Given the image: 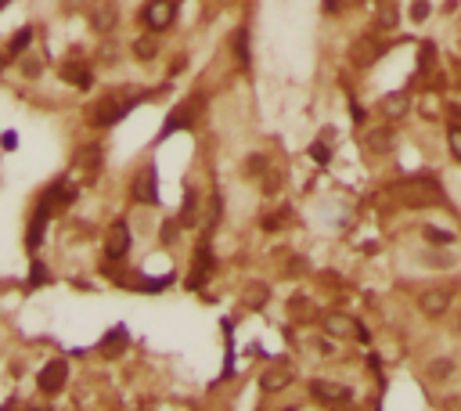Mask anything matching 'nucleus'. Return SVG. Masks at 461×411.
<instances>
[{
	"instance_id": "nucleus-1",
	"label": "nucleus",
	"mask_w": 461,
	"mask_h": 411,
	"mask_svg": "<svg viewBox=\"0 0 461 411\" xmlns=\"http://www.w3.org/2000/svg\"><path fill=\"white\" fill-rule=\"evenodd\" d=\"M173 15H177V4H173V0H152V4L144 8V22H148V29H155V33L169 29V26H173Z\"/></svg>"
},
{
	"instance_id": "nucleus-2",
	"label": "nucleus",
	"mask_w": 461,
	"mask_h": 411,
	"mask_svg": "<svg viewBox=\"0 0 461 411\" xmlns=\"http://www.w3.org/2000/svg\"><path fill=\"white\" fill-rule=\"evenodd\" d=\"M127 249H130V224L127 220H115L108 227V239H105V256L108 260H120Z\"/></svg>"
},
{
	"instance_id": "nucleus-3",
	"label": "nucleus",
	"mask_w": 461,
	"mask_h": 411,
	"mask_svg": "<svg viewBox=\"0 0 461 411\" xmlns=\"http://www.w3.org/2000/svg\"><path fill=\"white\" fill-rule=\"evenodd\" d=\"M447 307H450V292L447 288H425L422 296H418V311L425 318H443Z\"/></svg>"
},
{
	"instance_id": "nucleus-4",
	"label": "nucleus",
	"mask_w": 461,
	"mask_h": 411,
	"mask_svg": "<svg viewBox=\"0 0 461 411\" xmlns=\"http://www.w3.org/2000/svg\"><path fill=\"white\" fill-rule=\"evenodd\" d=\"M65 375H69V365L65 361H47L43 372H40V390L43 393H58L65 386Z\"/></svg>"
},
{
	"instance_id": "nucleus-5",
	"label": "nucleus",
	"mask_w": 461,
	"mask_h": 411,
	"mask_svg": "<svg viewBox=\"0 0 461 411\" xmlns=\"http://www.w3.org/2000/svg\"><path fill=\"white\" fill-rule=\"evenodd\" d=\"M51 209H54V202H51V199H43V202H40V209L33 213V220H29V234H26V239H29V249H33V253L40 249V239H43V231H47Z\"/></svg>"
},
{
	"instance_id": "nucleus-6",
	"label": "nucleus",
	"mask_w": 461,
	"mask_h": 411,
	"mask_svg": "<svg viewBox=\"0 0 461 411\" xmlns=\"http://www.w3.org/2000/svg\"><path fill=\"white\" fill-rule=\"evenodd\" d=\"M324 328H328L332 335H346V339H368L364 325H357L354 318H342V314H328Z\"/></svg>"
},
{
	"instance_id": "nucleus-7",
	"label": "nucleus",
	"mask_w": 461,
	"mask_h": 411,
	"mask_svg": "<svg viewBox=\"0 0 461 411\" xmlns=\"http://www.w3.org/2000/svg\"><path fill=\"white\" fill-rule=\"evenodd\" d=\"M288 383H292V368H288L285 361H277L274 368H267L263 379H260V386H263L267 393H277V390H285Z\"/></svg>"
},
{
	"instance_id": "nucleus-8",
	"label": "nucleus",
	"mask_w": 461,
	"mask_h": 411,
	"mask_svg": "<svg viewBox=\"0 0 461 411\" xmlns=\"http://www.w3.org/2000/svg\"><path fill=\"white\" fill-rule=\"evenodd\" d=\"M378 54H382V43H378V40H357L354 51H350V62L361 66V69H368Z\"/></svg>"
},
{
	"instance_id": "nucleus-9",
	"label": "nucleus",
	"mask_w": 461,
	"mask_h": 411,
	"mask_svg": "<svg viewBox=\"0 0 461 411\" xmlns=\"http://www.w3.org/2000/svg\"><path fill=\"white\" fill-rule=\"evenodd\" d=\"M393 141H396V134H393L389 127H375V130H368V134H364V145H368V152H375V155L389 152V148H393Z\"/></svg>"
},
{
	"instance_id": "nucleus-10",
	"label": "nucleus",
	"mask_w": 461,
	"mask_h": 411,
	"mask_svg": "<svg viewBox=\"0 0 461 411\" xmlns=\"http://www.w3.org/2000/svg\"><path fill=\"white\" fill-rule=\"evenodd\" d=\"M130 105H134V101H115V98H108V101H101V108H97L94 120H97L101 127H108V123H115V120H123V112H127Z\"/></svg>"
},
{
	"instance_id": "nucleus-11",
	"label": "nucleus",
	"mask_w": 461,
	"mask_h": 411,
	"mask_svg": "<svg viewBox=\"0 0 461 411\" xmlns=\"http://www.w3.org/2000/svg\"><path fill=\"white\" fill-rule=\"evenodd\" d=\"M314 397L324 404H346L350 400V390L339 386V383H314Z\"/></svg>"
},
{
	"instance_id": "nucleus-12",
	"label": "nucleus",
	"mask_w": 461,
	"mask_h": 411,
	"mask_svg": "<svg viewBox=\"0 0 461 411\" xmlns=\"http://www.w3.org/2000/svg\"><path fill=\"white\" fill-rule=\"evenodd\" d=\"M134 199L137 202H159V192H155V173L144 170L141 177L134 181Z\"/></svg>"
},
{
	"instance_id": "nucleus-13",
	"label": "nucleus",
	"mask_w": 461,
	"mask_h": 411,
	"mask_svg": "<svg viewBox=\"0 0 461 411\" xmlns=\"http://www.w3.org/2000/svg\"><path fill=\"white\" fill-rule=\"evenodd\" d=\"M123 346H127V328H112V335L101 343V354L105 358H120Z\"/></svg>"
},
{
	"instance_id": "nucleus-14",
	"label": "nucleus",
	"mask_w": 461,
	"mask_h": 411,
	"mask_svg": "<svg viewBox=\"0 0 461 411\" xmlns=\"http://www.w3.org/2000/svg\"><path fill=\"white\" fill-rule=\"evenodd\" d=\"M209 267H213V260H209V249L202 246V249H198V260H195V271H191V278H188V285H191V288H198V285L209 278V274H206Z\"/></svg>"
},
{
	"instance_id": "nucleus-15",
	"label": "nucleus",
	"mask_w": 461,
	"mask_h": 411,
	"mask_svg": "<svg viewBox=\"0 0 461 411\" xmlns=\"http://www.w3.org/2000/svg\"><path fill=\"white\" fill-rule=\"evenodd\" d=\"M382 112L393 115V120H396V115H403V112H408V94H403V90L386 94V98H382Z\"/></svg>"
},
{
	"instance_id": "nucleus-16",
	"label": "nucleus",
	"mask_w": 461,
	"mask_h": 411,
	"mask_svg": "<svg viewBox=\"0 0 461 411\" xmlns=\"http://www.w3.org/2000/svg\"><path fill=\"white\" fill-rule=\"evenodd\" d=\"M65 80L76 83V87H90V73H87L83 66H73V62L65 66Z\"/></svg>"
},
{
	"instance_id": "nucleus-17",
	"label": "nucleus",
	"mask_w": 461,
	"mask_h": 411,
	"mask_svg": "<svg viewBox=\"0 0 461 411\" xmlns=\"http://www.w3.org/2000/svg\"><path fill=\"white\" fill-rule=\"evenodd\" d=\"M134 54L144 58V62H148V58H155V40H152V36H141V40L134 43Z\"/></svg>"
},
{
	"instance_id": "nucleus-18",
	"label": "nucleus",
	"mask_w": 461,
	"mask_h": 411,
	"mask_svg": "<svg viewBox=\"0 0 461 411\" xmlns=\"http://www.w3.org/2000/svg\"><path fill=\"white\" fill-rule=\"evenodd\" d=\"M429 375L433 379H447V375H454V361H447V358H440L433 368H429Z\"/></svg>"
},
{
	"instance_id": "nucleus-19",
	"label": "nucleus",
	"mask_w": 461,
	"mask_h": 411,
	"mask_svg": "<svg viewBox=\"0 0 461 411\" xmlns=\"http://www.w3.org/2000/svg\"><path fill=\"white\" fill-rule=\"evenodd\" d=\"M447 145H450L454 159L461 162V127H447Z\"/></svg>"
},
{
	"instance_id": "nucleus-20",
	"label": "nucleus",
	"mask_w": 461,
	"mask_h": 411,
	"mask_svg": "<svg viewBox=\"0 0 461 411\" xmlns=\"http://www.w3.org/2000/svg\"><path fill=\"white\" fill-rule=\"evenodd\" d=\"M411 19H415V22H425V19H429V0H411Z\"/></svg>"
},
{
	"instance_id": "nucleus-21",
	"label": "nucleus",
	"mask_w": 461,
	"mask_h": 411,
	"mask_svg": "<svg viewBox=\"0 0 461 411\" xmlns=\"http://www.w3.org/2000/svg\"><path fill=\"white\" fill-rule=\"evenodd\" d=\"M112 22H115V19H112L108 8H105V11H101V8L94 11V26H97V29H112Z\"/></svg>"
},
{
	"instance_id": "nucleus-22",
	"label": "nucleus",
	"mask_w": 461,
	"mask_h": 411,
	"mask_svg": "<svg viewBox=\"0 0 461 411\" xmlns=\"http://www.w3.org/2000/svg\"><path fill=\"white\" fill-rule=\"evenodd\" d=\"M29 36H33V29H22L15 40H11V51L18 54V51H26V43H29Z\"/></svg>"
},
{
	"instance_id": "nucleus-23",
	"label": "nucleus",
	"mask_w": 461,
	"mask_h": 411,
	"mask_svg": "<svg viewBox=\"0 0 461 411\" xmlns=\"http://www.w3.org/2000/svg\"><path fill=\"white\" fill-rule=\"evenodd\" d=\"M80 155H83V166H90V170H94V166H97V155H101V148H83Z\"/></svg>"
},
{
	"instance_id": "nucleus-24",
	"label": "nucleus",
	"mask_w": 461,
	"mask_h": 411,
	"mask_svg": "<svg viewBox=\"0 0 461 411\" xmlns=\"http://www.w3.org/2000/svg\"><path fill=\"white\" fill-rule=\"evenodd\" d=\"M378 22H382V26H396V8H393V4H389V8H382Z\"/></svg>"
},
{
	"instance_id": "nucleus-25",
	"label": "nucleus",
	"mask_w": 461,
	"mask_h": 411,
	"mask_svg": "<svg viewBox=\"0 0 461 411\" xmlns=\"http://www.w3.org/2000/svg\"><path fill=\"white\" fill-rule=\"evenodd\" d=\"M292 314H303V318H310V303L296 296V300H292Z\"/></svg>"
},
{
	"instance_id": "nucleus-26",
	"label": "nucleus",
	"mask_w": 461,
	"mask_h": 411,
	"mask_svg": "<svg viewBox=\"0 0 461 411\" xmlns=\"http://www.w3.org/2000/svg\"><path fill=\"white\" fill-rule=\"evenodd\" d=\"M33 285H40V281H47V267H40V264H33V278H29Z\"/></svg>"
},
{
	"instance_id": "nucleus-27",
	"label": "nucleus",
	"mask_w": 461,
	"mask_h": 411,
	"mask_svg": "<svg viewBox=\"0 0 461 411\" xmlns=\"http://www.w3.org/2000/svg\"><path fill=\"white\" fill-rule=\"evenodd\" d=\"M310 152H314V155H317V162H328V148H324V145H314V148H310Z\"/></svg>"
},
{
	"instance_id": "nucleus-28",
	"label": "nucleus",
	"mask_w": 461,
	"mask_h": 411,
	"mask_svg": "<svg viewBox=\"0 0 461 411\" xmlns=\"http://www.w3.org/2000/svg\"><path fill=\"white\" fill-rule=\"evenodd\" d=\"M324 11L332 15V11H339V0H324Z\"/></svg>"
},
{
	"instance_id": "nucleus-29",
	"label": "nucleus",
	"mask_w": 461,
	"mask_h": 411,
	"mask_svg": "<svg viewBox=\"0 0 461 411\" xmlns=\"http://www.w3.org/2000/svg\"><path fill=\"white\" fill-rule=\"evenodd\" d=\"M36 411H40V407H36ZM43 411H47V407H43Z\"/></svg>"
}]
</instances>
